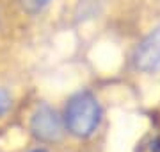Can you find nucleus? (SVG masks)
<instances>
[{
  "mask_svg": "<svg viewBox=\"0 0 160 152\" xmlns=\"http://www.w3.org/2000/svg\"><path fill=\"white\" fill-rule=\"evenodd\" d=\"M48 2H50V0H23V4L29 7L30 11H38L41 7H45Z\"/></svg>",
  "mask_w": 160,
  "mask_h": 152,
  "instance_id": "obj_5",
  "label": "nucleus"
},
{
  "mask_svg": "<svg viewBox=\"0 0 160 152\" xmlns=\"http://www.w3.org/2000/svg\"><path fill=\"white\" fill-rule=\"evenodd\" d=\"M102 120V107L96 97L89 91H80L69 99L66 106V127L71 134L78 138L91 136L100 125Z\"/></svg>",
  "mask_w": 160,
  "mask_h": 152,
  "instance_id": "obj_1",
  "label": "nucleus"
},
{
  "mask_svg": "<svg viewBox=\"0 0 160 152\" xmlns=\"http://www.w3.org/2000/svg\"><path fill=\"white\" fill-rule=\"evenodd\" d=\"M30 129L32 134L39 140L45 141H53L57 140L61 133H62V125H61V118L57 117V113L50 109L48 106H41L38 107V111L32 117L30 122Z\"/></svg>",
  "mask_w": 160,
  "mask_h": 152,
  "instance_id": "obj_2",
  "label": "nucleus"
},
{
  "mask_svg": "<svg viewBox=\"0 0 160 152\" xmlns=\"http://www.w3.org/2000/svg\"><path fill=\"white\" fill-rule=\"evenodd\" d=\"M9 107H11V95L6 90H0V117L6 115Z\"/></svg>",
  "mask_w": 160,
  "mask_h": 152,
  "instance_id": "obj_4",
  "label": "nucleus"
},
{
  "mask_svg": "<svg viewBox=\"0 0 160 152\" xmlns=\"http://www.w3.org/2000/svg\"><path fill=\"white\" fill-rule=\"evenodd\" d=\"M32 152H46V150H41V149H38V150H32Z\"/></svg>",
  "mask_w": 160,
  "mask_h": 152,
  "instance_id": "obj_6",
  "label": "nucleus"
},
{
  "mask_svg": "<svg viewBox=\"0 0 160 152\" xmlns=\"http://www.w3.org/2000/svg\"><path fill=\"white\" fill-rule=\"evenodd\" d=\"M135 66L142 72L160 70V27L153 30L135 50Z\"/></svg>",
  "mask_w": 160,
  "mask_h": 152,
  "instance_id": "obj_3",
  "label": "nucleus"
}]
</instances>
